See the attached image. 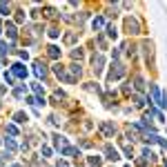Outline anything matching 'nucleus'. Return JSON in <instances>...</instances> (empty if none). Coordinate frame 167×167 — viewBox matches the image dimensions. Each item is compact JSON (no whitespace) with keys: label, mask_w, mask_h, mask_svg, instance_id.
I'll list each match as a JSON object with an SVG mask.
<instances>
[{"label":"nucleus","mask_w":167,"mask_h":167,"mask_svg":"<svg viewBox=\"0 0 167 167\" xmlns=\"http://www.w3.org/2000/svg\"><path fill=\"white\" fill-rule=\"evenodd\" d=\"M34 71H36V76H38V78H45L47 67H45V65H40V62H36V69H34Z\"/></svg>","instance_id":"5"},{"label":"nucleus","mask_w":167,"mask_h":167,"mask_svg":"<svg viewBox=\"0 0 167 167\" xmlns=\"http://www.w3.org/2000/svg\"><path fill=\"white\" fill-rule=\"evenodd\" d=\"M107 36H109V38H116V36H118V31H116V29L109 25V27H107Z\"/></svg>","instance_id":"15"},{"label":"nucleus","mask_w":167,"mask_h":167,"mask_svg":"<svg viewBox=\"0 0 167 167\" xmlns=\"http://www.w3.org/2000/svg\"><path fill=\"white\" fill-rule=\"evenodd\" d=\"M42 156H51V149H49V147H47V145L42 147Z\"/></svg>","instance_id":"18"},{"label":"nucleus","mask_w":167,"mask_h":167,"mask_svg":"<svg viewBox=\"0 0 167 167\" xmlns=\"http://www.w3.org/2000/svg\"><path fill=\"white\" fill-rule=\"evenodd\" d=\"M0 13H3V16L9 13V5H7V3H0Z\"/></svg>","instance_id":"14"},{"label":"nucleus","mask_w":167,"mask_h":167,"mask_svg":"<svg viewBox=\"0 0 167 167\" xmlns=\"http://www.w3.org/2000/svg\"><path fill=\"white\" fill-rule=\"evenodd\" d=\"M11 74H13V76H18V78H25V76H27V69H25V65L16 62V65L11 67Z\"/></svg>","instance_id":"1"},{"label":"nucleus","mask_w":167,"mask_h":167,"mask_svg":"<svg viewBox=\"0 0 167 167\" xmlns=\"http://www.w3.org/2000/svg\"><path fill=\"white\" fill-rule=\"evenodd\" d=\"M47 54H49L51 58H58V56H60V51H58V47H54V45H51V47H47Z\"/></svg>","instance_id":"7"},{"label":"nucleus","mask_w":167,"mask_h":167,"mask_svg":"<svg viewBox=\"0 0 167 167\" xmlns=\"http://www.w3.org/2000/svg\"><path fill=\"white\" fill-rule=\"evenodd\" d=\"M34 91H36V94H42V87H40L38 83H34Z\"/></svg>","instance_id":"20"},{"label":"nucleus","mask_w":167,"mask_h":167,"mask_svg":"<svg viewBox=\"0 0 167 167\" xmlns=\"http://www.w3.org/2000/svg\"><path fill=\"white\" fill-rule=\"evenodd\" d=\"M103 62H105V58L98 54V56H94V71L96 74H100V69H103Z\"/></svg>","instance_id":"3"},{"label":"nucleus","mask_w":167,"mask_h":167,"mask_svg":"<svg viewBox=\"0 0 167 167\" xmlns=\"http://www.w3.org/2000/svg\"><path fill=\"white\" fill-rule=\"evenodd\" d=\"M103 25H105V22H103V18H94V22H91V27H94V29H100Z\"/></svg>","instance_id":"13"},{"label":"nucleus","mask_w":167,"mask_h":167,"mask_svg":"<svg viewBox=\"0 0 167 167\" xmlns=\"http://www.w3.org/2000/svg\"><path fill=\"white\" fill-rule=\"evenodd\" d=\"M100 129H103V134H107V136H111V134H114V127H111V125H107V123H105V125H100Z\"/></svg>","instance_id":"12"},{"label":"nucleus","mask_w":167,"mask_h":167,"mask_svg":"<svg viewBox=\"0 0 167 167\" xmlns=\"http://www.w3.org/2000/svg\"><path fill=\"white\" fill-rule=\"evenodd\" d=\"M105 154H107V158H109V160H118V158H121V154H118L114 147H109V145L105 147Z\"/></svg>","instance_id":"4"},{"label":"nucleus","mask_w":167,"mask_h":167,"mask_svg":"<svg viewBox=\"0 0 167 167\" xmlns=\"http://www.w3.org/2000/svg\"><path fill=\"white\" fill-rule=\"evenodd\" d=\"M143 156H145V160H149V163H152V160H156V158H154V152H152V149H143Z\"/></svg>","instance_id":"10"},{"label":"nucleus","mask_w":167,"mask_h":167,"mask_svg":"<svg viewBox=\"0 0 167 167\" xmlns=\"http://www.w3.org/2000/svg\"><path fill=\"white\" fill-rule=\"evenodd\" d=\"M56 167H67V163H65V160H58V165H56Z\"/></svg>","instance_id":"21"},{"label":"nucleus","mask_w":167,"mask_h":167,"mask_svg":"<svg viewBox=\"0 0 167 167\" xmlns=\"http://www.w3.org/2000/svg\"><path fill=\"white\" fill-rule=\"evenodd\" d=\"M62 154H65V156H80V152H78L76 147H65Z\"/></svg>","instance_id":"6"},{"label":"nucleus","mask_w":167,"mask_h":167,"mask_svg":"<svg viewBox=\"0 0 167 167\" xmlns=\"http://www.w3.org/2000/svg\"><path fill=\"white\" fill-rule=\"evenodd\" d=\"M5 145H7L9 149H16V143H13V138H7V140H5Z\"/></svg>","instance_id":"17"},{"label":"nucleus","mask_w":167,"mask_h":167,"mask_svg":"<svg viewBox=\"0 0 167 167\" xmlns=\"http://www.w3.org/2000/svg\"><path fill=\"white\" fill-rule=\"evenodd\" d=\"M7 134H11V136H16V134H18V129H16V125H7Z\"/></svg>","instance_id":"16"},{"label":"nucleus","mask_w":167,"mask_h":167,"mask_svg":"<svg viewBox=\"0 0 167 167\" xmlns=\"http://www.w3.org/2000/svg\"><path fill=\"white\" fill-rule=\"evenodd\" d=\"M13 121H16V123H25V121H27V114H22V111H18V114L13 116Z\"/></svg>","instance_id":"9"},{"label":"nucleus","mask_w":167,"mask_h":167,"mask_svg":"<svg viewBox=\"0 0 167 167\" xmlns=\"http://www.w3.org/2000/svg\"><path fill=\"white\" fill-rule=\"evenodd\" d=\"M125 27H127L132 34H138V31H140V27H138V20H136V18H127V20H125Z\"/></svg>","instance_id":"2"},{"label":"nucleus","mask_w":167,"mask_h":167,"mask_svg":"<svg viewBox=\"0 0 167 167\" xmlns=\"http://www.w3.org/2000/svg\"><path fill=\"white\" fill-rule=\"evenodd\" d=\"M58 34H60L58 29H49V36H51V38H58Z\"/></svg>","instance_id":"19"},{"label":"nucleus","mask_w":167,"mask_h":167,"mask_svg":"<svg viewBox=\"0 0 167 167\" xmlns=\"http://www.w3.org/2000/svg\"><path fill=\"white\" fill-rule=\"evenodd\" d=\"M0 31H3V25H0Z\"/></svg>","instance_id":"22"},{"label":"nucleus","mask_w":167,"mask_h":167,"mask_svg":"<svg viewBox=\"0 0 167 167\" xmlns=\"http://www.w3.org/2000/svg\"><path fill=\"white\" fill-rule=\"evenodd\" d=\"M100 163H103L100 156H89V165H91V167H100Z\"/></svg>","instance_id":"8"},{"label":"nucleus","mask_w":167,"mask_h":167,"mask_svg":"<svg viewBox=\"0 0 167 167\" xmlns=\"http://www.w3.org/2000/svg\"><path fill=\"white\" fill-rule=\"evenodd\" d=\"M7 34H9V38H11V40L16 38V27L11 25V22H7Z\"/></svg>","instance_id":"11"}]
</instances>
